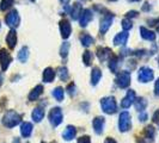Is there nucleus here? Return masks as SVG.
<instances>
[{"label":"nucleus","mask_w":159,"mask_h":143,"mask_svg":"<svg viewBox=\"0 0 159 143\" xmlns=\"http://www.w3.org/2000/svg\"><path fill=\"white\" fill-rule=\"evenodd\" d=\"M80 42H81V44L84 46V47H90V46H92L93 44V37L92 36H90L89 33H83L81 36H80Z\"/></svg>","instance_id":"obj_27"},{"label":"nucleus","mask_w":159,"mask_h":143,"mask_svg":"<svg viewBox=\"0 0 159 143\" xmlns=\"http://www.w3.org/2000/svg\"><path fill=\"white\" fill-rule=\"evenodd\" d=\"M158 63H159V57H158Z\"/></svg>","instance_id":"obj_51"},{"label":"nucleus","mask_w":159,"mask_h":143,"mask_svg":"<svg viewBox=\"0 0 159 143\" xmlns=\"http://www.w3.org/2000/svg\"><path fill=\"white\" fill-rule=\"evenodd\" d=\"M67 91H68V93H70V95H71V97H73V95L77 94V91H75V85H74L73 82H71V84L67 86Z\"/></svg>","instance_id":"obj_36"},{"label":"nucleus","mask_w":159,"mask_h":143,"mask_svg":"<svg viewBox=\"0 0 159 143\" xmlns=\"http://www.w3.org/2000/svg\"><path fill=\"white\" fill-rule=\"evenodd\" d=\"M28 58H29V49H28V47H23L18 53V60L22 63H25L28 61Z\"/></svg>","instance_id":"obj_30"},{"label":"nucleus","mask_w":159,"mask_h":143,"mask_svg":"<svg viewBox=\"0 0 159 143\" xmlns=\"http://www.w3.org/2000/svg\"><path fill=\"white\" fill-rule=\"evenodd\" d=\"M135 99H136L135 92H134L133 89H128L126 97L121 100V107H122V109H128V107H130V106L134 104Z\"/></svg>","instance_id":"obj_10"},{"label":"nucleus","mask_w":159,"mask_h":143,"mask_svg":"<svg viewBox=\"0 0 159 143\" xmlns=\"http://www.w3.org/2000/svg\"><path fill=\"white\" fill-rule=\"evenodd\" d=\"M101 106L104 113L107 115H114L117 111V104L114 97H104L101 100Z\"/></svg>","instance_id":"obj_2"},{"label":"nucleus","mask_w":159,"mask_h":143,"mask_svg":"<svg viewBox=\"0 0 159 143\" xmlns=\"http://www.w3.org/2000/svg\"><path fill=\"white\" fill-rule=\"evenodd\" d=\"M59 78H60V80L61 81H67L68 80V71H67V68L66 67H60L59 68Z\"/></svg>","instance_id":"obj_33"},{"label":"nucleus","mask_w":159,"mask_h":143,"mask_svg":"<svg viewBox=\"0 0 159 143\" xmlns=\"http://www.w3.org/2000/svg\"><path fill=\"white\" fill-rule=\"evenodd\" d=\"M130 81H132V75L128 71H121L116 74L115 82L120 88H127L130 85Z\"/></svg>","instance_id":"obj_4"},{"label":"nucleus","mask_w":159,"mask_h":143,"mask_svg":"<svg viewBox=\"0 0 159 143\" xmlns=\"http://www.w3.org/2000/svg\"><path fill=\"white\" fill-rule=\"evenodd\" d=\"M60 1H61V4H64L65 6H66V5H67V4H68L71 0H60Z\"/></svg>","instance_id":"obj_44"},{"label":"nucleus","mask_w":159,"mask_h":143,"mask_svg":"<svg viewBox=\"0 0 159 143\" xmlns=\"http://www.w3.org/2000/svg\"><path fill=\"white\" fill-rule=\"evenodd\" d=\"M0 28H1V24H0Z\"/></svg>","instance_id":"obj_53"},{"label":"nucleus","mask_w":159,"mask_h":143,"mask_svg":"<svg viewBox=\"0 0 159 143\" xmlns=\"http://www.w3.org/2000/svg\"><path fill=\"white\" fill-rule=\"evenodd\" d=\"M128 1H130V2H138V1H140V0H128Z\"/></svg>","instance_id":"obj_47"},{"label":"nucleus","mask_w":159,"mask_h":143,"mask_svg":"<svg viewBox=\"0 0 159 143\" xmlns=\"http://www.w3.org/2000/svg\"><path fill=\"white\" fill-rule=\"evenodd\" d=\"M121 24H122V29H123L125 31H128V30H130V29H132V26H133V24H132V20H130V19H128V18H125V19L121 22Z\"/></svg>","instance_id":"obj_35"},{"label":"nucleus","mask_w":159,"mask_h":143,"mask_svg":"<svg viewBox=\"0 0 159 143\" xmlns=\"http://www.w3.org/2000/svg\"><path fill=\"white\" fill-rule=\"evenodd\" d=\"M120 66V57L115 54H112L109 58V69L111 71V73H117Z\"/></svg>","instance_id":"obj_25"},{"label":"nucleus","mask_w":159,"mask_h":143,"mask_svg":"<svg viewBox=\"0 0 159 143\" xmlns=\"http://www.w3.org/2000/svg\"><path fill=\"white\" fill-rule=\"evenodd\" d=\"M52 94H53V97L55 98L57 102H62L65 98V91L62 87H56L53 89V92H52Z\"/></svg>","instance_id":"obj_29"},{"label":"nucleus","mask_w":159,"mask_h":143,"mask_svg":"<svg viewBox=\"0 0 159 143\" xmlns=\"http://www.w3.org/2000/svg\"><path fill=\"white\" fill-rule=\"evenodd\" d=\"M111 55H112L111 49L105 48V47L97 48V57L99 58V61H101V62H104L105 60H109Z\"/></svg>","instance_id":"obj_13"},{"label":"nucleus","mask_w":159,"mask_h":143,"mask_svg":"<svg viewBox=\"0 0 159 143\" xmlns=\"http://www.w3.org/2000/svg\"><path fill=\"white\" fill-rule=\"evenodd\" d=\"M92 19H93V13H92V11H91L90 8H85V10H83V12H81L80 18H79L80 26H83V28L88 26V24L90 23Z\"/></svg>","instance_id":"obj_11"},{"label":"nucleus","mask_w":159,"mask_h":143,"mask_svg":"<svg viewBox=\"0 0 159 143\" xmlns=\"http://www.w3.org/2000/svg\"><path fill=\"white\" fill-rule=\"evenodd\" d=\"M132 127V116L128 111H123L119 116V130L121 132H126Z\"/></svg>","instance_id":"obj_3"},{"label":"nucleus","mask_w":159,"mask_h":143,"mask_svg":"<svg viewBox=\"0 0 159 143\" xmlns=\"http://www.w3.org/2000/svg\"><path fill=\"white\" fill-rule=\"evenodd\" d=\"M30 1H35V0H30Z\"/></svg>","instance_id":"obj_52"},{"label":"nucleus","mask_w":159,"mask_h":143,"mask_svg":"<svg viewBox=\"0 0 159 143\" xmlns=\"http://www.w3.org/2000/svg\"><path fill=\"white\" fill-rule=\"evenodd\" d=\"M77 143H91V138H90V136H81L78 138Z\"/></svg>","instance_id":"obj_37"},{"label":"nucleus","mask_w":159,"mask_h":143,"mask_svg":"<svg viewBox=\"0 0 159 143\" xmlns=\"http://www.w3.org/2000/svg\"><path fill=\"white\" fill-rule=\"evenodd\" d=\"M104 143H117L112 137H107L105 138V141H104Z\"/></svg>","instance_id":"obj_42"},{"label":"nucleus","mask_w":159,"mask_h":143,"mask_svg":"<svg viewBox=\"0 0 159 143\" xmlns=\"http://www.w3.org/2000/svg\"><path fill=\"white\" fill-rule=\"evenodd\" d=\"M152 119H153V122H154L157 125H159V110H157V111L153 113V117H152Z\"/></svg>","instance_id":"obj_39"},{"label":"nucleus","mask_w":159,"mask_h":143,"mask_svg":"<svg viewBox=\"0 0 159 143\" xmlns=\"http://www.w3.org/2000/svg\"><path fill=\"white\" fill-rule=\"evenodd\" d=\"M6 43L10 49H13L17 44V32L15 29H11L6 36Z\"/></svg>","instance_id":"obj_19"},{"label":"nucleus","mask_w":159,"mask_h":143,"mask_svg":"<svg viewBox=\"0 0 159 143\" xmlns=\"http://www.w3.org/2000/svg\"><path fill=\"white\" fill-rule=\"evenodd\" d=\"M138 15H139V12L138 11H129V12H127V15H126V18H135V17H138Z\"/></svg>","instance_id":"obj_38"},{"label":"nucleus","mask_w":159,"mask_h":143,"mask_svg":"<svg viewBox=\"0 0 159 143\" xmlns=\"http://www.w3.org/2000/svg\"><path fill=\"white\" fill-rule=\"evenodd\" d=\"M42 93H43V86H42V85H37V86H35V88H32L31 92L29 93V100H30V102H35V100H37Z\"/></svg>","instance_id":"obj_23"},{"label":"nucleus","mask_w":159,"mask_h":143,"mask_svg":"<svg viewBox=\"0 0 159 143\" xmlns=\"http://www.w3.org/2000/svg\"><path fill=\"white\" fill-rule=\"evenodd\" d=\"M83 61H84V64H85V66H91V64H92V61H93V55H92V53L86 50V51L83 54Z\"/></svg>","instance_id":"obj_31"},{"label":"nucleus","mask_w":159,"mask_h":143,"mask_svg":"<svg viewBox=\"0 0 159 143\" xmlns=\"http://www.w3.org/2000/svg\"><path fill=\"white\" fill-rule=\"evenodd\" d=\"M154 94L157 95V97H159V78L157 79L156 84H154Z\"/></svg>","instance_id":"obj_41"},{"label":"nucleus","mask_w":159,"mask_h":143,"mask_svg":"<svg viewBox=\"0 0 159 143\" xmlns=\"http://www.w3.org/2000/svg\"><path fill=\"white\" fill-rule=\"evenodd\" d=\"M83 1H88V0H83Z\"/></svg>","instance_id":"obj_50"},{"label":"nucleus","mask_w":159,"mask_h":143,"mask_svg":"<svg viewBox=\"0 0 159 143\" xmlns=\"http://www.w3.org/2000/svg\"><path fill=\"white\" fill-rule=\"evenodd\" d=\"M77 135V129L73 125H67V128L65 129V131L62 132V138L65 141H72Z\"/></svg>","instance_id":"obj_18"},{"label":"nucleus","mask_w":159,"mask_h":143,"mask_svg":"<svg viewBox=\"0 0 159 143\" xmlns=\"http://www.w3.org/2000/svg\"><path fill=\"white\" fill-rule=\"evenodd\" d=\"M1 122L6 128L11 129V128H15L16 125H18L22 122V116L19 113H17L16 111H13V110H10L4 115Z\"/></svg>","instance_id":"obj_1"},{"label":"nucleus","mask_w":159,"mask_h":143,"mask_svg":"<svg viewBox=\"0 0 159 143\" xmlns=\"http://www.w3.org/2000/svg\"><path fill=\"white\" fill-rule=\"evenodd\" d=\"M153 78H154V73H153V69L150 68V67L143 66L138 72V80L140 82H143V84L150 82V81L153 80Z\"/></svg>","instance_id":"obj_6"},{"label":"nucleus","mask_w":159,"mask_h":143,"mask_svg":"<svg viewBox=\"0 0 159 143\" xmlns=\"http://www.w3.org/2000/svg\"><path fill=\"white\" fill-rule=\"evenodd\" d=\"M150 8H151V6H148V2H145V6L143 7V11H148Z\"/></svg>","instance_id":"obj_43"},{"label":"nucleus","mask_w":159,"mask_h":143,"mask_svg":"<svg viewBox=\"0 0 159 143\" xmlns=\"http://www.w3.org/2000/svg\"><path fill=\"white\" fill-rule=\"evenodd\" d=\"M70 47H71V44L68 43V42H65L62 43V46L60 48V55L62 58H66L67 55H68V50H70Z\"/></svg>","instance_id":"obj_32"},{"label":"nucleus","mask_w":159,"mask_h":143,"mask_svg":"<svg viewBox=\"0 0 159 143\" xmlns=\"http://www.w3.org/2000/svg\"><path fill=\"white\" fill-rule=\"evenodd\" d=\"M139 31H140V35H141V37H143V40L146 41H156V37H157V35L154 33L153 31L151 30H148L147 28H145V26H140V29H139Z\"/></svg>","instance_id":"obj_17"},{"label":"nucleus","mask_w":159,"mask_h":143,"mask_svg":"<svg viewBox=\"0 0 159 143\" xmlns=\"http://www.w3.org/2000/svg\"><path fill=\"white\" fill-rule=\"evenodd\" d=\"M139 120L140 122H145V120H147V113L146 112H140V115H139Z\"/></svg>","instance_id":"obj_40"},{"label":"nucleus","mask_w":159,"mask_h":143,"mask_svg":"<svg viewBox=\"0 0 159 143\" xmlns=\"http://www.w3.org/2000/svg\"><path fill=\"white\" fill-rule=\"evenodd\" d=\"M102 78V71L99 67H93L92 68V72H91V85L92 86H96L99 80Z\"/></svg>","instance_id":"obj_22"},{"label":"nucleus","mask_w":159,"mask_h":143,"mask_svg":"<svg viewBox=\"0 0 159 143\" xmlns=\"http://www.w3.org/2000/svg\"><path fill=\"white\" fill-rule=\"evenodd\" d=\"M128 37H129V35H128V31L119 32V33L115 36L114 41H112V42H114V46H125V44L127 43Z\"/></svg>","instance_id":"obj_16"},{"label":"nucleus","mask_w":159,"mask_h":143,"mask_svg":"<svg viewBox=\"0 0 159 143\" xmlns=\"http://www.w3.org/2000/svg\"><path fill=\"white\" fill-rule=\"evenodd\" d=\"M32 124L30 122H24L22 123V125H20V135L25 137V138H28V137H30L32 134Z\"/></svg>","instance_id":"obj_20"},{"label":"nucleus","mask_w":159,"mask_h":143,"mask_svg":"<svg viewBox=\"0 0 159 143\" xmlns=\"http://www.w3.org/2000/svg\"><path fill=\"white\" fill-rule=\"evenodd\" d=\"M55 71L52 68V67H47L44 71H43V75H42V79H43V81L44 82H47V84H49V82H52L53 80L55 79Z\"/></svg>","instance_id":"obj_21"},{"label":"nucleus","mask_w":159,"mask_h":143,"mask_svg":"<svg viewBox=\"0 0 159 143\" xmlns=\"http://www.w3.org/2000/svg\"><path fill=\"white\" fill-rule=\"evenodd\" d=\"M108 1H116V0H108Z\"/></svg>","instance_id":"obj_49"},{"label":"nucleus","mask_w":159,"mask_h":143,"mask_svg":"<svg viewBox=\"0 0 159 143\" xmlns=\"http://www.w3.org/2000/svg\"><path fill=\"white\" fill-rule=\"evenodd\" d=\"M157 24H158V25H157V30H158V32H159V20H158V23Z\"/></svg>","instance_id":"obj_48"},{"label":"nucleus","mask_w":159,"mask_h":143,"mask_svg":"<svg viewBox=\"0 0 159 143\" xmlns=\"http://www.w3.org/2000/svg\"><path fill=\"white\" fill-rule=\"evenodd\" d=\"M49 122L53 127H59L62 120H64V115H62V110L60 107H53L50 112H49Z\"/></svg>","instance_id":"obj_5"},{"label":"nucleus","mask_w":159,"mask_h":143,"mask_svg":"<svg viewBox=\"0 0 159 143\" xmlns=\"http://www.w3.org/2000/svg\"><path fill=\"white\" fill-rule=\"evenodd\" d=\"M104 125H105V119L104 117H96L92 122V127L97 135H101L104 130Z\"/></svg>","instance_id":"obj_14"},{"label":"nucleus","mask_w":159,"mask_h":143,"mask_svg":"<svg viewBox=\"0 0 159 143\" xmlns=\"http://www.w3.org/2000/svg\"><path fill=\"white\" fill-rule=\"evenodd\" d=\"M147 100L145 99V98H138V99H135V102H134V105H135V109L138 110V111L143 112L145 109H146V106H147Z\"/></svg>","instance_id":"obj_28"},{"label":"nucleus","mask_w":159,"mask_h":143,"mask_svg":"<svg viewBox=\"0 0 159 143\" xmlns=\"http://www.w3.org/2000/svg\"><path fill=\"white\" fill-rule=\"evenodd\" d=\"M42 143H44V142H42Z\"/></svg>","instance_id":"obj_54"},{"label":"nucleus","mask_w":159,"mask_h":143,"mask_svg":"<svg viewBox=\"0 0 159 143\" xmlns=\"http://www.w3.org/2000/svg\"><path fill=\"white\" fill-rule=\"evenodd\" d=\"M11 62H12V56L10 54V51L6 50V49H1L0 50V66H1V69L6 71Z\"/></svg>","instance_id":"obj_9"},{"label":"nucleus","mask_w":159,"mask_h":143,"mask_svg":"<svg viewBox=\"0 0 159 143\" xmlns=\"http://www.w3.org/2000/svg\"><path fill=\"white\" fill-rule=\"evenodd\" d=\"M15 0H1L0 1V10L1 11H6L13 5Z\"/></svg>","instance_id":"obj_34"},{"label":"nucleus","mask_w":159,"mask_h":143,"mask_svg":"<svg viewBox=\"0 0 159 143\" xmlns=\"http://www.w3.org/2000/svg\"><path fill=\"white\" fill-rule=\"evenodd\" d=\"M2 81H4V76H2V74L0 73V86L2 85Z\"/></svg>","instance_id":"obj_45"},{"label":"nucleus","mask_w":159,"mask_h":143,"mask_svg":"<svg viewBox=\"0 0 159 143\" xmlns=\"http://www.w3.org/2000/svg\"><path fill=\"white\" fill-rule=\"evenodd\" d=\"M143 136H145L147 142H153L154 141V136H156V129L152 125L146 127L143 129Z\"/></svg>","instance_id":"obj_26"},{"label":"nucleus","mask_w":159,"mask_h":143,"mask_svg":"<svg viewBox=\"0 0 159 143\" xmlns=\"http://www.w3.org/2000/svg\"><path fill=\"white\" fill-rule=\"evenodd\" d=\"M60 32H61V37H62L64 40H67V38L71 36L72 26L67 19L60 20Z\"/></svg>","instance_id":"obj_12"},{"label":"nucleus","mask_w":159,"mask_h":143,"mask_svg":"<svg viewBox=\"0 0 159 143\" xmlns=\"http://www.w3.org/2000/svg\"><path fill=\"white\" fill-rule=\"evenodd\" d=\"M13 143H20V141H19V138H15V140H13Z\"/></svg>","instance_id":"obj_46"},{"label":"nucleus","mask_w":159,"mask_h":143,"mask_svg":"<svg viewBox=\"0 0 159 143\" xmlns=\"http://www.w3.org/2000/svg\"><path fill=\"white\" fill-rule=\"evenodd\" d=\"M112 20H114V15L110 12L104 13L102 18H101V24H99V31L102 35H104L105 32L109 30V28L111 26Z\"/></svg>","instance_id":"obj_7"},{"label":"nucleus","mask_w":159,"mask_h":143,"mask_svg":"<svg viewBox=\"0 0 159 143\" xmlns=\"http://www.w3.org/2000/svg\"><path fill=\"white\" fill-rule=\"evenodd\" d=\"M81 12H83V5H81L80 2H74V4L72 5L70 15H71L73 20H79Z\"/></svg>","instance_id":"obj_15"},{"label":"nucleus","mask_w":159,"mask_h":143,"mask_svg":"<svg viewBox=\"0 0 159 143\" xmlns=\"http://www.w3.org/2000/svg\"><path fill=\"white\" fill-rule=\"evenodd\" d=\"M32 119H34V122H36V123H40L41 120L43 119L44 117V109L43 107H41V106H37V107H35L34 110H32Z\"/></svg>","instance_id":"obj_24"},{"label":"nucleus","mask_w":159,"mask_h":143,"mask_svg":"<svg viewBox=\"0 0 159 143\" xmlns=\"http://www.w3.org/2000/svg\"><path fill=\"white\" fill-rule=\"evenodd\" d=\"M5 22H6V24L10 28L16 29L17 26L19 25V23H20V18H19V15H18V11L12 10L10 13H7L6 17H5Z\"/></svg>","instance_id":"obj_8"}]
</instances>
